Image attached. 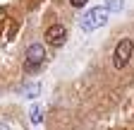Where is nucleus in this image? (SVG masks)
Returning a JSON list of instances; mask_svg holds the SVG:
<instances>
[{
    "instance_id": "f257e3e1",
    "label": "nucleus",
    "mask_w": 134,
    "mask_h": 130,
    "mask_svg": "<svg viewBox=\"0 0 134 130\" xmlns=\"http://www.w3.org/2000/svg\"><path fill=\"white\" fill-rule=\"evenodd\" d=\"M108 10L105 7H91L86 14L81 17V29L84 31H93V29H100L105 22H108Z\"/></svg>"
},
{
    "instance_id": "0eeeda50",
    "label": "nucleus",
    "mask_w": 134,
    "mask_h": 130,
    "mask_svg": "<svg viewBox=\"0 0 134 130\" xmlns=\"http://www.w3.org/2000/svg\"><path fill=\"white\" fill-rule=\"evenodd\" d=\"M29 118H31V123H34V125H38V123L43 121V116H41V108H38V106H34V108L29 111Z\"/></svg>"
},
{
    "instance_id": "20e7f679",
    "label": "nucleus",
    "mask_w": 134,
    "mask_h": 130,
    "mask_svg": "<svg viewBox=\"0 0 134 130\" xmlns=\"http://www.w3.org/2000/svg\"><path fill=\"white\" fill-rule=\"evenodd\" d=\"M67 41V29L62 27V24H50L48 29H46V43L48 46H53V48H60L62 43Z\"/></svg>"
},
{
    "instance_id": "f03ea898",
    "label": "nucleus",
    "mask_w": 134,
    "mask_h": 130,
    "mask_svg": "<svg viewBox=\"0 0 134 130\" xmlns=\"http://www.w3.org/2000/svg\"><path fill=\"white\" fill-rule=\"evenodd\" d=\"M132 51H134V41H132V39H122L120 43L115 46V53H113V65H115V70H122L125 65L129 63Z\"/></svg>"
},
{
    "instance_id": "6e6552de",
    "label": "nucleus",
    "mask_w": 134,
    "mask_h": 130,
    "mask_svg": "<svg viewBox=\"0 0 134 130\" xmlns=\"http://www.w3.org/2000/svg\"><path fill=\"white\" fill-rule=\"evenodd\" d=\"M70 5L72 7H81V5H86V0H70Z\"/></svg>"
},
{
    "instance_id": "39448f33",
    "label": "nucleus",
    "mask_w": 134,
    "mask_h": 130,
    "mask_svg": "<svg viewBox=\"0 0 134 130\" xmlns=\"http://www.w3.org/2000/svg\"><path fill=\"white\" fill-rule=\"evenodd\" d=\"M38 92H41V82H31V84H26V87L22 89V94L26 96V99H36Z\"/></svg>"
},
{
    "instance_id": "1a4fd4ad",
    "label": "nucleus",
    "mask_w": 134,
    "mask_h": 130,
    "mask_svg": "<svg viewBox=\"0 0 134 130\" xmlns=\"http://www.w3.org/2000/svg\"><path fill=\"white\" fill-rule=\"evenodd\" d=\"M0 130H7V125H3V123H0Z\"/></svg>"
},
{
    "instance_id": "423d86ee",
    "label": "nucleus",
    "mask_w": 134,
    "mask_h": 130,
    "mask_svg": "<svg viewBox=\"0 0 134 130\" xmlns=\"http://www.w3.org/2000/svg\"><path fill=\"white\" fill-rule=\"evenodd\" d=\"M108 12H120L125 7V0H105V5H103Z\"/></svg>"
},
{
    "instance_id": "7ed1b4c3",
    "label": "nucleus",
    "mask_w": 134,
    "mask_h": 130,
    "mask_svg": "<svg viewBox=\"0 0 134 130\" xmlns=\"http://www.w3.org/2000/svg\"><path fill=\"white\" fill-rule=\"evenodd\" d=\"M46 60V48L41 46V43H31L29 48H26V60H24V70L26 72H31V70H36L38 65Z\"/></svg>"
}]
</instances>
